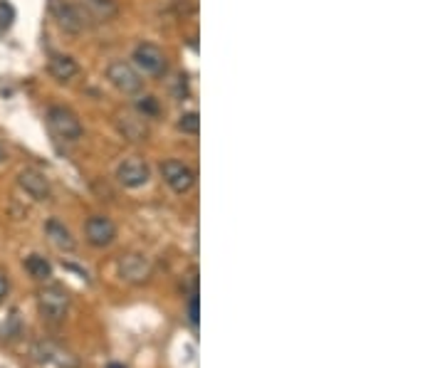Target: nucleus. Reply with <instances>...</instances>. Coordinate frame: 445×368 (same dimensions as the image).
I'll use <instances>...</instances> for the list:
<instances>
[{
    "instance_id": "nucleus-1",
    "label": "nucleus",
    "mask_w": 445,
    "mask_h": 368,
    "mask_svg": "<svg viewBox=\"0 0 445 368\" xmlns=\"http://www.w3.org/2000/svg\"><path fill=\"white\" fill-rule=\"evenodd\" d=\"M37 306L45 319L59 321L64 319V314H67L69 309V294L59 284H45L42 289L37 292Z\"/></svg>"
},
{
    "instance_id": "nucleus-2",
    "label": "nucleus",
    "mask_w": 445,
    "mask_h": 368,
    "mask_svg": "<svg viewBox=\"0 0 445 368\" xmlns=\"http://www.w3.org/2000/svg\"><path fill=\"white\" fill-rule=\"evenodd\" d=\"M47 126L57 139L62 141H77L82 139V122L79 117L67 107H52L47 112Z\"/></svg>"
},
{
    "instance_id": "nucleus-3",
    "label": "nucleus",
    "mask_w": 445,
    "mask_h": 368,
    "mask_svg": "<svg viewBox=\"0 0 445 368\" xmlns=\"http://www.w3.org/2000/svg\"><path fill=\"white\" fill-rule=\"evenodd\" d=\"M161 176L163 180L168 183V188L173 190V193H188V190L196 185V171L191 168L188 163H183V161H176V159H168L161 163Z\"/></svg>"
},
{
    "instance_id": "nucleus-4",
    "label": "nucleus",
    "mask_w": 445,
    "mask_h": 368,
    "mask_svg": "<svg viewBox=\"0 0 445 368\" xmlns=\"http://www.w3.org/2000/svg\"><path fill=\"white\" fill-rule=\"evenodd\" d=\"M107 79L122 94H139L141 92V87H144V79H141V74L137 72V67L129 64V62H122V59H117V62L109 64Z\"/></svg>"
},
{
    "instance_id": "nucleus-5",
    "label": "nucleus",
    "mask_w": 445,
    "mask_h": 368,
    "mask_svg": "<svg viewBox=\"0 0 445 368\" xmlns=\"http://www.w3.org/2000/svg\"><path fill=\"white\" fill-rule=\"evenodd\" d=\"M119 275H122V280L129 282V284H144V282L151 280L154 265L141 252H127V255L119 260Z\"/></svg>"
},
{
    "instance_id": "nucleus-6",
    "label": "nucleus",
    "mask_w": 445,
    "mask_h": 368,
    "mask_svg": "<svg viewBox=\"0 0 445 368\" xmlns=\"http://www.w3.org/2000/svg\"><path fill=\"white\" fill-rule=\"evenodd\" d=\"M134 64L141 69L149 77H161L166 72V54L151 42H141L137 50H134Z\"/></svg>"
},
{
    "instance_id": "nucleus-7",
    "label": "nucleus",
    "mask_w": 445,
    "mask_h": 368,
    "mask_svg": "<svg viewBox=\"0 0 445 368\" xmlns=\"http://www.w3.org/2000/svg\"><path fill=\"white\" fill-rule=\"evenodd\" d=\"M84 238L92 247H109L117 240V225L107 215H92L84 223Z\"/></svg>"
},
{
    "instance_id": "nucleus-8",
    "label": "nucleus",
    "mask_w": 445,
    "mask_h": 368,
    "mask_svg": "<svg viewBox=\"0 0 445 368\" xmlns=\"http://www.w3.org/2000/svg\"><path fill=\"white\" fill-rule=\"evenodd\" d=\"M117 178L124 188H141L151 178V168H149L146 161L141 159H127L117 168Z\"/></svg>"
},
{
    "instance_id": "nucleus-9",
    "label": "nucleus",
    "mask_w": 445,
    "mask_h": 368,
    "mask_svg": "<svg viewBox=\"0 0 445 368\" xmlns=\"http://www.w3.org/2000/svg\"><path fill=\"white\" fill-rule=\"evenodd\" d=\"M33 356L37 361H42V364H52L57 368H77L79 366L77 359H74L67 349L52 344V341H40V344L33 349Z\"/></svg>"
},
{
    "instance_id": "nucleus-10",
    "label": "nucleus",
    "mask_w": 445,
    "mask_h": 368,
    "mask_svg": "<svg viewBox=\"0 0 445 368\" xmlns=\"http://www.w3.org/2000/svg\"><path fill=\"white\" fill-rule=\"evenodd\" d=\"M18 183H20V188L25 190V193L30 195L33 200H50V195H52V190H50V180L45 178L40 171H35V168H25V171H20V176H18Z\"/></svg>"
},
{
    "instance_id": "nucleus-11",
    "label": "nucleus",
    "mask_w": 445,
    "mask_h": 368,
    "mask_svg": "<svg viewBox=\"0 0 445 368\" xmlns=\"http://www.w3.org/2000/svg\"><path fill=\"white\" fill-rule=\"evenodd\" d=\"M54 15H57L59 25H62L67 33H82L84 30V20H87V15L82 13V10L77 8V5L72 3H64V0H59V3H54Z\"/></svg>"
},
{
    "instance_id": "nucleus-12",
    "label": "nucleus",
    "mask_w": 445,
    "mask_h": 368,
    "mask_svg": "<svg viewBox=\"0 0 445 368\" xmlns=\"http://www.w3.org/2000/svg\"><path fill=\"white\" fill-rule=\"evenodd\" d=\"M45 233H47V238H50V243H52L57 250H62V252H74V247H77V243H74V238H72V233H69L67 228H64L59 220H47L45 223Z\"/></svg>"
},
{
    "instance_id": "nucleus-13",
    "label": "nucleus",
    "mask_w": 445,
    "mask_h": 368,
    "mask_svg": "<svg viewBox=\"0 0 445 368\" xmlns=\"http://www.w3.org/2000/svg\"><path fill=\"white\" fill-rule=\"evenodd\" d=\"M79 72V64L69 54H52L50 57V74L59 82H69Z\"/></svg>"
},
{
    "instance_id": "nucleus-14",
    "label": "nucleus",
    "mask_w": 445,
    "mask_h": 368,
    "mask_svg": "<svg viewBox=\"0 0 445 368\" xmlns=\"http://www.w3.org/2000/svg\"><path fill=\"white\" fill-rule=\"evenodd\" d=\"M119 129L132 141H146L149 136L146 122H144L141 114H124V117H119Z\"/></svg>"
},
{
    "instance_id": "nucleus-15",
    "label": "nucleus",
    "mask_w": 445,
    "mask_h": 368,
    "mask_svg": "<svg viewBox=\"0 0 445 368\" xmlns=\"http://www.w3.org/2000/svg\"><path fill=\"white\" fill-rule=\"evenodd\" d=\"M25 270H28V275L37 282H47L50 277H52V265H50L42 255H28L25 257Z\"/></svg>"
},
{
    "instance_id": "nucleus-16",
    "label": "nucleus",
    "mask_w": 445,
    "mask_h": 368,
    "mask_svg": "<svg viewBox=\"0 0 445 368\" xmlns=\"http://www.w3.org/2000/svg\"><path fill=\"white\" fill-rule=\"evenodd\" d=\"M84 5H87V8L92 10L99 20H112L114 15L119 13V8H117L114 0H84Z\"/></svg>"
},
{
    "instance_id": "nucleus-17",
    "label": "nucleus",
    "mask_w": 445,
    "mask_h": 368,
    "mask_svg": "<svg viewBox=\"0 0 445 368\" xmlns=\"http://www.w3.org/2000/svg\"><path fill=\"white\" fill-rule=\"evenodd\" d=\"M137 112L141 114L144 119L158 117V112H161V107H158V99L151 97V94H146V97H139L137 99Z\"/></svg>"
},
{
    "instance_id": "nucleus-18",
    "label": "nucleus",
    "mask_w": 445,
    "mask_h": 368,
    "mask_svg": "<svg viewBox=\"0 0 445 368\" xmlns=\"http://www.w3.org/2000/svg\"><path fill=\"white\" fill-rule=\"evenodd\" d=\"M178 131H183V134L196 136L198 131H201V119H198V114H196V112H186V114H181V119H178Z\"/></svg>"
},
{
    "instance_id": "nucleus-19",
    "label": "nucleus",
    "mask_w": 445,
    "mask_h": 368,
    "mask_svg": "<svg viewBox=\"0 0 445 368\" xmlns=\"http://www.w3.org/2000/svg\"><path fill=\"white\" fill-rule=\"evenodd\" d=\"M188 319H191L193 326H198V294L193 292L191 299H188Z\"/></svg>"
},
{
    "instance_id": "nucleus-20",
    "label": "nucleus",
    "mask_w": 445,
    "mask_h": 368,
    "mask_svg": "<svg viewBox=\"0 0 445 368\" xmlns=\"http://www.w3.org/2000/svg\"><path fill=\"white\" fill-rule=\"evenodd\" d=\"M8 289H10V277H8V272L0 267V301L8 297Z\"/></svg>"
},
{
    "instance_id": "nucleus-21",
    "label": "nucleus",
    "mask_w": 445,
    "mask_h": 368,
    "mask_svg": "<svg viewBox=\"0 0 445 368\" xmlns=\"http://www.w3.org/2000/svg\"><path fill=\"white\" fill-rule=\"evenodd\" d=\"M10 23H13V8H10V5H5V3H0V25H5V28H8Z\"/></svg>"
},
{
    "instance_id": "nucleus-22",
    "label": "nucleus",
    "mask_w": 445,
    "mask_h": 368,
    "mask_svg": "<svg viewBox=\"0 0 445 368\" xmlns=\"http://www.w3.org/2000/svg\"><path fill=\"white\" fill-rule=\"evenodd\" d=\"M5 161V149H3V144H0V163Z\"/></svg>"
},
{
    "instance_id": "nucleus-23",
    "label": "nucleus",
    "mask_w": 445,
    "mask_h": 368,
    "mask_svg": "<svg viewBox=\"0 0 445 368\" xmlns=\"http://www.w3.org/2000/svg\"><path fill=\"white\" fill-rule=\"evenodd\" d=\"M109 368H122V366H119V364H112V366H109Z\"/></svg>"
}]
</instances>
